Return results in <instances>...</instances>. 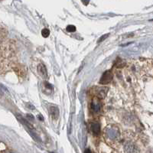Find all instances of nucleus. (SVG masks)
<instances>
[{
	"mask_svg": "<svg viewBox=\"0 0 153 153\" xmlns=\"http://www.w3.org/2000/svg\"><path fill=\"white\" fill-rule=\"evenodd\" d=\"M85 153H91V151H90V150H89V149H87V150H86Z\"/></svg>",
	"mask_w": 153,
	"mask_h": 153,
	"instance_id": "obj_13",
	"label": "nucleus"
},
{
	"mask_svg": "<svg viewBox=\"0 0 153 153\" xmlns=\"http://www.w3.org/2000/svg\"><path fill=\"white\" fill-rule=\"evenodd\" d=\"M91 109L95 113H98L101 110V103H100L99 100L97 99H94L91 103Z\"/></svg>",
	"mask_w": 153,
	"mask_h": 153,
	"instance_id": "obj_4",
	"label": "nucleus"
},
{
	"mask_svg": "<svg viewBox=\"0 0 153 153\" xmlns=\"http://www.w3.org/2000/svg\"><path fill=\"white\" fill-rule=\"evenodd\" d=\"M50 114L53 119H57L58 118V116H59L58 109L55 107V106H51L50 108Z\"/></svg>",
	"mask_w": 153,
	"mask_h": 153,
	"instance_id": "obj_9",
	"label": "nucleus"
},
{
	"mask_svg": "<svg viewBox=\"0 0 153 153\" xmlns=\"http://www.w3.org/2000/svg\"><path fill=\"white\" fill-rule=\"evenodd\" d=\"M108 36H109V34H106V35H103V36L101 37V38L99 39V40H98V43H100V42H103V41L104 40V39H106V38H107Z\"/></svg>",
	"mask_w": 153,
	"mask_h": 153,
	"instance_id": "obj_12",
	"label": "nucleus"
},
{
	"mask_svg": "<svg viewBox=\"0 0 153 153\" xmlns=\"http://www.w3.org/2000/svg\"><path fill=\"white\" fill-rule=\"evenodd\" d=\"M91 131L95 136H98L100 132V124L97 123H93L91 124Z\"/></svg>",
	"mask_w": 153,
	"mask_h": 153,
	"instance_id": "obj_5",
	"label": "nucleus"
},
{
	"mask_svg": "<svg viewBox=\"0 0 153 153\" xmlns=\"http://www.w3.org/2000/svg\"><path fill=\"white\" fill-rule=\"evenodd\" d=\"M108 91L107 87H96L95 94L97 97L100 99H103L106 97V93Z\"/></svg>",
	"mask_w": 153,
	"mask_h": 153,
	"instance_id": "obj_3",
	"label": "nucleus"
},
{
	"mask_svg": "<svg viewBox=\"0 0 153 153\" xmlns=\"http://www.w3.org/2000/svg\"><path fill=\"white\" fill-rule=\"evenodd\" d=\"M125 149L127 153H137V149L132 143H127L125 146Z\"/></svg>",
	"mask_w": 153,
	"mask_h": 153,
	"instance_id": "obj_6",
	"label": "nucleus"
},
{
	"mask_svg": "<svg viewBox=\"0 0 153 153\" xmlns=\"http://www.w3.org/2000/svg\"><path fill=\"white\" fill-rule=\"evenodd\" d=\"M67 31H69V32H74V31H76V27L74 26V25H68L67 27Z\"/></svg>",
	"mask_w": 153,
	"mask_h": 153,
	"instance_id": "obj_11",
	"label": "nucleus"
},
{
	"mask_svg": "<svg viewBox=\"0 0 153 153\" xmlns=\"http://www.w3.org/2000/svg\"><path fill=\"white\" fill-rule=\"evenodd\" d=\"M113 78V75H112V72L110 71H106V72L103 74L102 76H101L100 80V84H107L110 83Z\"/></svg>",
	"mask_w": 153,
	"mask_h": 153,
	"instance_id": "obj_2",
	"label": "nucleus"
},
{
	"mask_svg": "<svg viewBox=\"0 0 153 153\" xmlns=\"http://www.w3.org/2000/svg\"><path fill=\"white\" fill-rule=\"evenodd\" d=\"M106 135L110 139H114L118 136V133H117V130L115 129H109L106 131Z\"/></svg>",
	"mask_w": 153,
	"mask_h": 153,
	"instance_id": "obj_7",
	"label": "nucleus"
},
{
	"mask_svg": "<svg viewBox=\"0 0 153 153\" xmlns=\"http://www.w3.org/2000/svg\"><path fill=\"white\" fill-rule=\"evenodd\" d=\"M38 71L39 72L41 75L44 77H47L48 76V71H47V69H46L45 66L42 64H40V65H38Z\"/></svg>",
	"mask_w": 153,
	"mask_h": 153,
	"instance_id": "obj_8",
	"label": "nucleus"
},
{
	"mask_svg": "<svg viewBox=\"0 0 153 153\" xmlns=\"http://www.w3.org/2000/svg\"><path fill=\"white\" fill-rule=\"evenodd\" d=\"M5 153H13V152H11V151H6Z\"/></svg>",
	"mask_w": 153,
	"mask_h": 153,
	"instance_id": "obj_14",
	"label": "nucleus"
},
{
	"mask_svg": "<svg viewBox=\"0 0 153 153\" xmlns=\"http://www.w3.org/2000/svg\"><path fill=\"white\" fill-rule=\"evenodd\" d=\"M2 34H1V31H0V40H1V38H2Z\"/></svg>",
	"mask_w": 153,
	"mask_h": 153,
	"instance_id": "obj_15",
	"label": "nucleus"
},
{
	"mask_svg": "<svg viewBox=\"0 0 153 153\" xmlns=\"http://www.w3.org/2000/svg\"><path fill=\"white\" fill-rule=\"evenodd\" d=\"M50 35V31L48 28H44L42 31V35L44 37V38H48Z\"/></svg>",
	"mask_w": 153,
	"mask_h": 153,
	"instance_id": "obj_10",
	"label": "nucleus"
},
{
	"mask_svg": "<svg viewBox=\"0 0 153 153\" xmlns=\"http://www.w3.org/2000/svg\"><path fill=\"white\" fill-rule=\"evenodd\" d=\"M17 117H18V119H19V120H20V122H21L23 124V125L26 126V128H27V129H28V132H29L30 134H31V136H33V137L35 138V139H38V135H37L36 132H35V129H34V127L32 126H31V124H30L29 123H28V121H27V120H25L24 118H22V116H19V115H17Z\"/></svg>",
	"mask_w": 153,
	"mask_h": 153,
	"instance_id": "obj_1",
	"label": "nucleus"
}]
</instances>
